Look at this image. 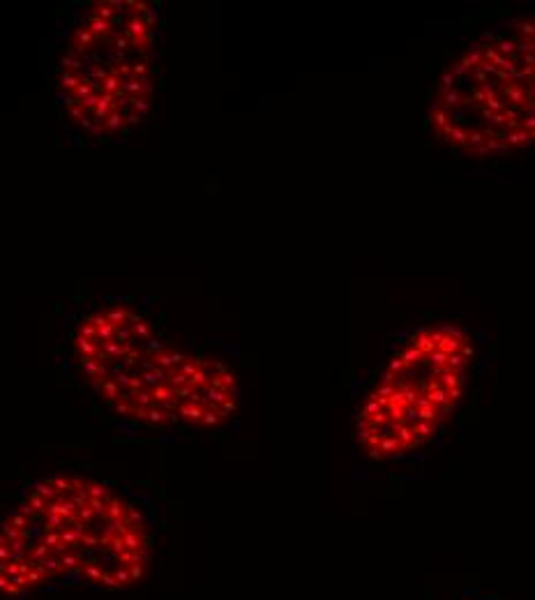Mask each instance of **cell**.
I'll return each mask as SVG.
<instances>
[{"label": "cell", "mask_w": 535, "mask_h": 600, "mask_svg": "<svg viewBox=\"0 0 535 600\" xmlns=\"http://www.w3.org/2000/svg\"><path fill=\"white\" fill-rule=\"evenodd\" d=\"M60 363L92 411L129 436L215 432L240 402L235 372L171 335L146 298L79 307L65 326Z\"/></svg>", "instance_id": "1"}, {"label": "cell", "mask_w": 535, "mask_h": 600, "mask_svg": "<svg viewBox=\"0 0 535 600\" xmlns=\"http://www.w3.org/2000/svg\"><path fill=\"white\" fill-rule=\"evenodd\" d=\"M157 543L148 492L74 469L44 473L0 513V600L137 586L157 561Z\"/></svg>", "instance_id": "2"}, {"label": "cell", "mask_w": 535, "mask_h": 600, "mask_svg": "<svg viewBox=\"0 0 535 600\" xmlns=\"http://www.w3.org/2000/svg\"><path fill=\"white\" fill-rule=\"evenodd\" d=\"M162 12L148 3H90L60 28L56 104L81 137L115 143L146 130L162 90Z\"/></svg>", "instance_id": "3"}, {"label": "cell", "mask_w": 535, "mask_h": 600, "mask_svg": "<svg viewBox=\"0 0 535 600\" xmlns=\"http://www.w3.org/2000/svg\"><path fill=\"white\" fill-rule=\"evenodd\" d=\"M432 132L475 157L535 143V14L512 17L478 35L436 79Z\"/></svg>", "instance_id": "4"}, {"label": "cell", "mask_w": 535, "mask_h": 600, "mask_svg": "<svg viewBox=\"0 0 535 600\" xmlns=\"http://www.w3.org/2000/svg\"><path fill=\"white\" fill-rule=\"evenodd\" d=\"M475 344L450 323L420 328L387 360L355 416V436L374 462L427 446L468 390Z\"/></svg>", "instance_id": "5"}]
</instances>
